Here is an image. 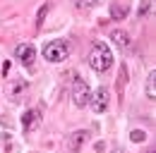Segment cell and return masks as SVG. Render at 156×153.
I'll return each mask as SVG.
<instances>
[{
	"label": "cell",
	"mask_w": 156,
	"mask_h": 153,
	"mask_svg": "<svg viewBox=\"0 0 156 153\" xmlns=\"http://www.w3.org/2000/svg\"><path fill=\"white\" fill-rule=\"evenodd\" d=\"M87 62H89V67L94 70V72H108L111 67H113V62H115V57L111 53V48L103 43V41H96L91 48H89V55H87Z\"/></svg>",
	"instance_id": "cell-1"
},
{
	"label": "cell",
	"mask_w": 156,
	"mask_h": 153,
	"mask_svg": "<svg viewBox=\"0 0 156 153\" xmlns=\"http://www.w3.org/2000/svg\"><path fill=\"white\" fill-rule=\"evenodd\" d=\"M70 98H72V105H77V108L89 105L91 89H89V84H87L82 76H75V79H72V86H70Z\"/></svg>",
	"instance_id": "cell-2"
},
{
	"label": "cell",
	"mask_w": 156,
	"mask_h": 153,
	"mask_svg": "<svg viewBox=\"0 0 156 153\" xmlns=\"http://www.w3.org/2000/svg\"><path fill=\"white\" fill-rule=\"evenodd\" d=\"M41 55L46 57L48 62H62V60H67L70 55V48H67V43L65 41H48L46 46H43V50H41Z\"/></svg>",
	"instance_id": "cell-3"
},
{
	"label": "cell",
	"mask_w": 156,
	"mask_h": 153,
	"mask_svg": "<svg viewBox=\"0 0 156 153\" xmlns=\"http://www.w3.org/2000/svg\"><path fill=\"white\" fill-rule=\"evenodd\" d=\"M89 105H91V110H94L96 115L106 113V110H108V105H111V91H108L106 86H98L96 91H91Z\"/></svg>",
	"instance_id": "cell-4"
},
{
	"label": "cell",
	"mask_w": 156,
	"mask_h": 153,
	"mask_svg": "<svg viewBox=\"0 0 156 153\" xmlns=\"http://www.w3.org/2000/svg\"><path fill=\"white\" fill-rule=\"evenodd\" d=\"M15 57L20 60L22 65H34V60H36V48L34 46H29V43H20L17 48H15Z\"/></svg>",
	"instance_id": "cell-5"
},
{
	"label": "cell",
	"mask_w": 156,
	"mask_h": 153,
	"mask_svg": "<svg viewBox=\"0 0 156 153\" xmlns=\"http://www.w3.org/2000/svg\"><path fill=\"white\" fill-rule=\"evenodd\" d=\"M39 122H41V113H39V110H34V108L22 115V129H24L27 134L34 132V129L39 127Z\"/></svg>",
	"instance_id": "cell-6"
},
{
	"label": "cell",
	"mask_w": 156,
	"mask_h": 153,
	"mask_svg": "<svg viewBox=\"0 0 156 153\" xmlns=\"http://www.w3.org/2000/svg\"><path fill=\"white\" fill-rule=\"evenodd\" d=\"M111 38H113V43H115V46H120V48H130V46H132L130 34H127V31H122V29L113 31V34H111Z\"/></svg>",
	"instance_id": "cell-7"
},
{
	"label": "cell",
	"mask_w": 156,
	"mask_h": 153,
	"mask_svg": "<svg viewBox=\"0 0 156 153\" xmlns=\"http://www.w3.org/2000/svg\"><path fill=\"white\" fill-rule=\"evenodd\" d=\"M144 96H147L149 100H154V98H156V72H149V74H147V84H144Z\"/></svg>",
	"instance_id": "cell-8"
},
{
	"label": "cell",
	"mask_w": 156,
	"mask_h": 153,
	"mask_svg": "<svg viewBox=\"0 0 156 153\" xmlns=\"http://www.w3.org/2000/svg\"><path fill=\"white\" fill-rule=\"evenodd\" d=\"M84 139H87V132H77V136H72V139H70V151H72V153H77Z\"/></svg>",
	"instance_id": "cell-9"
},
{
	"label": "cell",
	"mask_w": 156,
	"mask_h": 153,
	"mask_svg": "<svg viewBox=\"0 0 156 153\" xmlns=\"http://www.w3.org/2000/svg\"><path fill=\"white\" fill-rule=\"evenodd\" d=\"M24 89H27V81H15L7 93H10V98H20V93H24Z\"/></svg>",
	"instance_id": "cell-10"
},
{
	"label": "cell",
	"mask_w": 156,
	"mask_h": 153,
	"mask_svg": "<svg viewBox=\"0 0 156 153\" xmlns=\"http://www.w3.org/2000/svg\"><path fill=\"white\" fill-rule=\"evenodd\" d=\"M130 139H132V141H144L147 134L142 132V129H132V132H130Z\"/></svg>",
	"instance_id": "cell-11"
},
{
	"label": "cell",
	"mask_w": 156,
	"mask_h": 153,
	"mask_svg": "<svg viewBox=\"0 0 156 153\" xmlns=\"http://www.w3.org/2000/svg\"><path fill=\"white\" fill-rule=\"evenodd\" d=\"M79 5H84V7H91V5H98L101 0H77Z\"/></svg>",
	"instance_id": "cell-12"
},
{
	"label": "cell",
	"mask_w": 156,
	"mask_h": 153,
	"mask_svg": "<svg viewBox=\"0 0 156 153\" xmlns=\"http://www.w3.org/2000/svg\"><path fill=\"white\" fill-rule=\"evenodd\" d=\"M113 153H127V148H120L118 146V148H113Z\"/></svg>",
	"instance_id": "cell-13"
}]
</instances>
